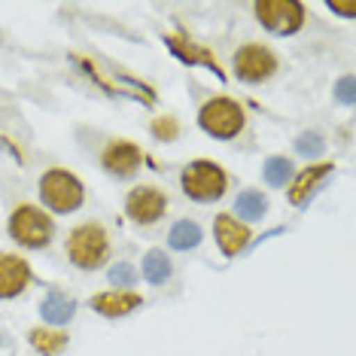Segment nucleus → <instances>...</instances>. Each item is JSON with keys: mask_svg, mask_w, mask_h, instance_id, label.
<instances>
[{"mask_svg": "<svg viewBox=\"0 0 356 356\" xmlns=\"http://www.w3.org/2000/svg\"><path fill=\"white\" fill-rule=\"evenodd\" d=\"M31 265L15 253H0V298H15L28 289Z\"/></svg>", "mask_w": 356, "mask_h": 356, "instance_id": "10", "label": "nucleus"}, {"mask_svg": "<svg viewBox=\"0 0 356 356\" xmlns=\"http://www.w3.org/2000/svg\"><path fill=\"white\" fill-rule=\"evenodd\" d=\"M67 256L76 268L95 271L110 256V234L101 222H83L67 234Z\"/></svg>", "mask_w": 356, "mask_h": 356, "instance_id": "1", "label": "nucleus"}, {"mask_svg": "<svg viewBox=\"0 0 356 356\" xmlns=\"http://www.w3.org/2000/svg\"><path fill=\"white\" fill-rule=\"evenodd\" d=\"M28 338H31V347H34L37 353H43V356H61L64 347H67V341H70L67 332H61V329H43V326L31 329Z\"/></svg>", "mask_w": 356, "mask_h": 356, "instance_id": "16", "label": "nucleus"}, {"mask_svg": "<svg viewBox=\"0 0 356 356\" xmlns=\"http://www.w3.org/2000/svg\"><path fill=\"white\" fill-rule=\"evenodd\" d=\"M168 244L174 250H192L201 244V225L192 222V220H180L174 225L171 232H168Z\"/></svg>", "mask_w": 356, "mask_h": 356, "instance_id": "18", "label": "nucleus"}, {"mask_svg": "<svg viewBox=\"0 0 356 356\" xmlns=\"http://www.w3.org/2000/svg\"><path fill=\"white\" fill-rule=\"evenodd\" d=\"M332 168H335V165H329V161H323V165H311V168H305V171L296 177L293 189H289V201H293L296 207H302L305 201L314 195V189H317V186H320V183L332 174Z\"/></svg>", "mask_w": 356, "mask_h": 356, "instance_id": "13", "label": "nucleus"}, {"mask_svg": "<svg viewBox=\"0 0 356 356\" xmlns=\"http://www.w3.org/2000/svg\"><path fill=\"white\" fill-rule=\"evenodd\" d=\"M40 314H43V320L52 323V326H64V323L74 320L76 298L67 296V293H61V289H52V293L40 302Z\"/></svg>", "mask_w": 356, "mask_h": 356, "instance_id": "14", "label": "nucleus"}, {"mask_svg": "<svg viewBox=\"0 0 356 356\" xmlns=\"http://www.w3.org/2000/svg\"><path fill=\"white\" fill-rule=\"evenodd\" d=\"M137 280V271L131 262H119L110 268V283L113 286H131V283Z\"/></svg>", "mask_w": 356, "mask_h": 356, "instance_id": "23", "label": "nucleus"}, {"mask_svg": "<svg viewBox=\"0 0 356 356\" xmlns=\"http://www.w3.org/2000/svg\"><path fill=\"white\" fill-rule=\"evenodd\" d=\"M198 125L204 128V134L216 137V140H232L244 131L247 116L244 107L232 98H210L198 113Z\"/></svg>", "mask_w": 356, "mask_h": 356, "instance_id": "5", "label": "nucleus"}, {"mask_svg": "<svg viewBox=\"0 0 356 356\" xmlns=\"http://www.w3.org/2000/svg\"><path fill=\"white\" fill-rule=\"evenodd\" d=\"M329 10H332V13H341V15H353L356 6H353V3H335V0H332Z\"/></svg>", "mask_w": 356, "mask_h": 356, "instance_id": "25", "label": "nucleus"}, {"mask_svg": "<svg viewBox=\"0 0 356 356\" xmlns=\"http://www.w3.org/2000/svg\"><path fill=\"white\" fill-rule=\"evenodd\" d=\"M253 13L262 22L265 31L280 34V37L296 34L305 25V6L298 0H259L253 6Z\"/></svg>", "mask_w": 356, "mask_h": 356, "instance_id": "6", "label": "nucleus"}, {"mask_svg": "<svg viewBox=\"0 0 356 356\" xmlns=\"http://www.w3.org/2000/svg\"><path fill=\"white\" fill-rule=\"evenodd\" d=\"M55 234V222L46 210H40L34 204H19L10 216V238L15 244L28 247V250H43L49 247Z\"/></svg>", "mask_w": 356, "mask_h": 356, "instance_id": "2", "label": "nucleus"}, {"mask_svg": "<svg viewBox=\"0 0 356 356\" xmlns=\"http://www.w3.org/2000/svg\"><path fill=\"white\" fill-rule=\"evenodd\" d=\"M335 95H338V101H341V104H353V76H344V79H338V86H335Z\"/></svg>", "mask_w": 356, "mask_h": 356, "instance_id": "24", "label": "nucleus"}, {"mask_svg": "<svg viewBox=\"0 0 356 356\" xmlns=\"http://www.w3.org/2000/svg\"><path fill=\"white\" fill-rule=\"evenodd\" d=\"M183 192L198 204H210V201H220L225 195V186H229V177L216 161L198 159L192 165H186V171L180 177Z\"/></svg>", "mask_w": 356, "mask_h": 356, "instance_id": "3", "label": "nucleus"}, {"mask_svg": "<svg viewBox=\"0 0 356 356\" xmlns=\"http://www.w3.org/2000/svg\"><path fill=\"white\" fill-rule=\"evenodd\" d=\"M140 159H143V152L131 140H110L107 149L101 152L104 171L113 177H131L137 168H140Z\"/></svg>", "mask_w": 356, "mask_h": 356, "instance_id": "9", "label": "nucleus"}, {"mask_svg": "<svg viewBox=\"0 0 356 356\" xmlns=\"http://www.w3.org/2000/svg\"><path fill=\"white\" fill-rule=\"evenodd\" d=\"M143 277H147L152 286H161V283L171 280V259L165 256V250H149L147 256H143Z\"/></svg>", "mask_w": 356, "mask_h": 356, "instance_id": "17", "label": "nucleus"}, {"mask_svg": "<svg viewBox=\"0 0 356 356\" xmlns=\"http://www.w3.org/2000/svg\"><path fill=\"white\" fill-rule=\"evenodd\" d=\"M168 46H171V52L177 55V58H183L186 64H207V67H213L216 74L222 76L220 61H216L207 49H201V46H195L192 40H186L183 34H171V37H168Z\"/></svg>", "mask_w": 356, "mask_h": 356, "instance_id": "15", "label": "nucleus"}, {"mask_svg": "<svg viewBox=\"0 0 356 356\" xmlns=\"http://www.w3.org/2000/svg\"><path fill=\"white\" fill-rule=\"evenodd\" d=\"M262 177H265V183H268V186L280 189V186H286L289 180H293V161H289L286 156H271V159H265Z\"/></svg>", "mask_w": 356, "mask_h": 356, "instance_id": "19", "label": "nucleus"}, {"mask_svg": "<svg viewBox=\"0 0 356 356\" xmlns=\"http://www.w3.org/2000/svg\"><path fill=\"white\" fill-rule=\"evenodd\" d=\"M213 234H216V244H220L222 250V256H238L241 250H244L250 244V229H247V222H238V216H232V213H220L213 220Z\"/></svg>", "mask_w": 356, "mask_h": 356, "instance_id": "11", "label": "nucleus"}, {"mask_svg": "<svg viewBox=\"0 0 356 356\" xmlns=\"http://www.w3.org/2000/svg\"><path fill=\"white\" fill-rule=\"evenodd\" d=\"M277 67H280L277 55L262 43H247L234 52V76L241 83H250V86L265 83V79H271L277 74Z\"/></svg>", "mask_w": 356, "mask_h": 356, "instance_id": "7", "label": "nucleus"}, {"mask_svg": "<svg viewBox=\"0 0 356 356\" xmlns=\"http://www.w3.org/2000/svg\"><path fill=\"white\" fill-rule=\"evenodd\" d=\"M40 198H43V204L55 210V213H74V210L83 207L86 189L70 171L52 168V171H46L40 177Z\"/></svg>", "mask_w": 356, "mask_h": 356, "instance_id": "4", "label": "nucleus"}, {"mask_svg": "<svg viewBox=\"0 0 356 356\" xmlns=\"http://www.w3.org/2000/svg\"><path fill=\"white\" fill-rule=\"evenodd\" d=\"M168 210V195L156 186H134L125 198V213L131 216L137 225H152L165 216Z\"/></svg>", "mask_w": 356, "mask_h": 356, "instance_id": "8", "label": "nucleus"}, {"mask_svg": "<svg viewBox=\"0 0 356 356\" xmlns=\"http://www.w3.org/2000/svg\"><path fill=\"white\" fill-rule=\"evenodd\" d=\"M0 347H3V335H0Z\"/></svg>", "mask_w": 356, "mask_h": 356, "instance_id": "26", "label": "nucleus"}, {"mask_svg": "<svg viewBox=\"0 0 356 356\" xmlns=\"http://www.w3.org/2000/svg\"><path fill=\"white\" fill-rule=\"evenodd\" d=\"M234 210H238V216H244V220H262L265 210H268V198L256 189H247L234 201Z\"/></svg>", "mask_w": 356, "mask_h": 356, "instance_id": "20", "label": "nucleus"}, {"mask_svg": "<svg viewBox=\"0 0 356 356\" xmlns=\"http://www.w3.org/2000/svg\"><path fill=\"white\" fill-rule=\"evenodd\" d=\"M143 305V296L140 293H128V289H107V293L95 296L92 298V307L101 314V317H125V314H131L134 307Z\"/></svg>", "mask_w": 356, "mask_h": 356, "instance_id": "12", "label": "nucleus"}, {"mask_svg": "<svg viewBox=\"0 0 356 356\" xmlns=\"http://www.w3.org/2000/svg\"><path fill=\"white\" fill-rule=\"evenodd\" d=\"M152 134L159 137V140H177V134H180V125H177L174 116H159L156 122H152Z\"/></svg>", "mask_w": 356, "mask_h": 356, "instance_id": "22", "label": "nucleus"}, {"mask_svg": "<svg viewBox=\"0 0 356 356\" xmlns=\"http://www.w3.org/2000/svg\"><path fill=\"white\" fill-rule=\"evenodd\" d=\"M296 149L302 152V156H320L323 149H326V143H323V134L317 131H305V134H298V140H296Z\"/></svg>", "mask_w": 356, "mask_h": 356, "instance_id": "21", "label": "nucleus"}]
</instances>
